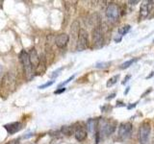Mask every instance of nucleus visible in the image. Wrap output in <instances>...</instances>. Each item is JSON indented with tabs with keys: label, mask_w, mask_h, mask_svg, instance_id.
Masks as SVG:
<instances>
[{
	"label": "nucleus",
	"mask_w": 154,
	"mask_h": 144,
	"mask_svg": "<svg viewBox=\"0 0 154 144\" xmlns=\"http://www.w3.org/2000/svg\"><path fill=\"white\" fill-rule=\"evenodd\" d=\"M130 78H131V75H126V76H125V78H124L123 81H122V85H125V84H126Z\"/></svg>",
	"instance_id": "25"
},
{
	"label": "nucleus",
	"mask_w": 154,
	"mask_h": 144,
	"mask_svg": "<svg viewBox=\"0 0 154 144\" xmlns=\"http://www.w3.org/2000/svg\"><path fill=\"white\" fill-rule=\"evenodd\" d=\"M153 3V1H144L141 4V7H140V18L144 19L149 16V14L152 11L154 6Z\"/></svg>",
	"instance_id": "7"
},
{
	"label": "nucleus",
	"mask_w": 154,
	"mask_h": 144,
	"mask_svg": "<svg viewBox=\"0 0 154 144\" xmlns=\"http://www.w3.org/2000/svg\"><path fill=\"white\" fill-rule=\"evenodd\" d=\"M120 14L119 7L117 4H110L106 8V16L110 21H117Z\"/></svg>",
	"instance_id": "6"
},
{
	"label": "nucleus",
	"mask_w": 154,
	"mask_h": 144,
	"mask_svg": "<svg viewBox=\"0 0 154 144\" xmlns=\"http://www.w3.org/2000/svg\"><path fill=\"white\" fill-rule=\"evenodd\" d=\"M115 96H116V93H112V94H110L106 99H107V100H110V99H112V98H115Z\"/></svg>",
	"instance_id": "27"
},
{
	"label": "nucleus",
	"mask_w": 154,
	"mask_h": 144,
	"mask_svg": "<svg viewBox=\"0 0 154 144\" xmlns=\"http://www.w3.org/2000/svg\"><path fill=\"white\" fill-rule=\"evenodd\" d=\"M117 104H118L117 106H122V107H124V106H125L122 102H119H119H118Z\"/></svg>",
	"instance_id": "30"
},
{
	"label": "nucleus",
	"mask_w": 154,
	"mask_h": 144,
	"mask_svg": "<svg viewBox=\"0 0 154 144\" xmlns=\"http://www.w3.org/2000/svg\"><path fill=\"white\" fill-rule=\"evenodd\" d=\"M89 47V33L85 29H81L78 40L76 42V50L77 51H84Z\"/></svg>",
	"instance_id": "4"
},
{
	"label": "nucleus",
	"mask_w": 154,
	"mask_h": 144,
	"mask_svg": "<svg viewBox=\"0 0 154 144\" xmlns=\"http://www.w3.org/2000/svg\"><path fill=\"white\" fill-rule=\"evenodd\" d=\"M151 132V126L148 122H143L139 128V141L140 144H146L149 134Z\"/></svg>",
	"instance_id": "5"
},
{
	"label": "nucleus",
	"mask_w": 154,
	"mask_h": 144,
	"mask_svg": "<svg viewBox=\"0 0 154 144\" xmlns=\"http://www.w3.org/2000/svg\"><path fill=\"white\" fill-rule=\"evenodd\" d=\"M139 59H136V58H133V59H130V60H128V61H126L125 62H123V64H120V66H119V68L122 69V70H123V69H126V68H128L129 66H131V64H133L135 62H137Z\"/></svg>",
	"instance_id": "16"
},
{
	"label": "nucleus",
	"mask_w": 154,
	"mask_h": 144,
	"mask_svg": "<svg viewBox=\"0 0 154 144\" xmlns=\"http://www.w3.org/2000/svg\"><path fill=\"white\" fill-rule=\"evenodd\" d=\"M97 127H98V120L96 119H89L88 122H87V129L91 134H94V132L97 131Z\"/></svg>",
	"instance_id": "14"
},
{
	"label": "nucleus",
	"mask_w": 154,
	"mask_h": 144,
	"mask_svg": "<svg viewBox=\"0 0 154 144\" xmlns=\"http://www.w3.org/2000/svg\"><path fill=\"white\" fill-rule=\"evenodd\" d=\"M138 103H139V102H138V101H137V102H135V103H132L131 105H128V106H127V109H128V110H131V109L135 108V107H136V106L138 105Z\"/></svg>",
	"instance_id": "24"
},
{
	"label": "nucleus",
	"mask_w": 154,
	"mask_h": 144,
	"mask_svg": "<svg viewBox=\"0 0 154 144\" xmlns=\"http://www.w3.org/2000/svg\"><path fill=\"white\" fill-rule=\"evenodd\" d=\"M53 84H54V81H49V82H47V83H45V84H43V85L40 86H38V88H40V89H43V88H48V86H52Z\"/></svg>",
	"instance_id": "19"
},
{
	"label": "nucleus",
	"mask_w": 154,
	"mask_h": 144,
	"mask_svg": "<svg viewBox=\"0 0 154 144\" xmlns=\"http://www.w3.org/2000/svg\"><path fill=\"white\" fill-rule=\"evenodd\" d=\"M75 130H74V136L76 138V140L78 141H84L87 138V136H88V133H87V130L84 126L82 125H77V126H74Z\"/></svg>",
	"instance_id": "9"
},
{
	"label": "nucleus",
	"mask_w": 154,
	"mask_h": 144,
	"mask_svg": "<svg viewBox=\"0 0 154 144\" xmlns=\"http://www.w3.org/2000/svg\"><path fill=\"white\" fill-rule=\"evenodd\" d=\"M152 76H154V72H151V74H149L147 77H146V79H149V78H151Z\"/></svg>",
	"instance_id": "31"
},
{
	"label": "nucleus",
	"mask_w": 154,
	"mask_h": 144,
	"mask_svg": "<svg viewBox=\"0 0 154 144\" xmlns=\"http://www.w3.org/2000/svg\"><path fill=\"white\" fill-rule=\"evenodd\" d=\"M128 3H130V4L134 5V4H137V3H139V1H138V0H136V1H129Z\"/></svg>",
	"instance_id": "29"
},
{
	"label": "nucleus",
	"mask_w": 154,
	"mask_h": 144,
	"mask_svg": "<svg viewBox=\"0 0 154 144\" xmlns=\"http://www.w3.org/2000/svg\"><path fill=\"white\" fill-rule=\"evenodd\" d=\"M28 54H29V58H30L31 64L34 67V70H35L38 67V64H40V62H41V57L38 55V53H37L35 48H31V49L29 50Z\"/></svg>",
	"instance_id": "13"
},
{
	"label": "nucleus",
	"mask_w": 154,
	"mask_h": 144,
	"mask_svg": "<svg viewBox=\"0 0 154 144\" xmlns=\"http://www.w3.org/2000/svg\"><path fill=\"white\" fill-rule=\"evenodd\" d=\"M119 75H115L113 77H111V78L107 81V88H111V86H113L114 85L117 84V82L119 81Z\"/></svg>",
	"instance_id": "17"
},
{
	"label": "nucleus",
	"mask_w": 154,
	"mask_h": 144,
	"mask_svg": "<svg viewBox=\"0 0 154 144\" xmlns=\"http://www.w3.org/2000/svg\"><path fill=\"white\" fill-rule=\"evenodd\" d=\"M80 30H81V29H80L79 21L78 20L73 21V23L71 24V27H70V38H71V40L73 42H77Z\"/></svg>",
	"instance_id": "12"
},
{
	"label": "nucleus",
	"mask_w": 154,
	"mask_h": 144,
	"mask_svg": "<svg viewBox=\"0 0 154 144\" xmlns=\"http://www.w3.org/2000/svg\"><path fill=\"white\" fill-rule=\"evenodd\" d=\"M153 43H154V40H153Z\"/></svg>",
	"instance_id": "32"
},
{
	"label": "nucleus",
	"mask_w": 154,
	"mask_h": 144,
	"mask_svg": "<svg viewBox=\"0 0 154 144\" xmlns=\"http://www.w3.org/2000/svg\"><path fill=\"white\" fill-rule=\"evenodd\" d=\"M3 72H4V68L2 65H0V79L3 77Z\"/></svg>",
	"instance_id": "26"
},
{
	"label": "nucleus",
	"mask_w": 154,
	"mask_h": 144,
	"mask_svg": "<svg viewBox=\"0 0 154 144\" xmlns=\"http://www.w3.org/2000/svg\"><path fill=\"white\" fill-rule=\"evenodd\" d=\"M132 133V124L130 122H123L119 127V136L122 138H127Z\"/></svg>",
	"instance_id": "8"
},
{
	"label": "nucleus",
	"mask_w": 154,
	"mask_h": 144,
	"mask_svg": "<svg viewBox=\"0 0 154 144\" xmlns=\"http://www.w3.org/2000/svg\"><path fill=\"white\" fill-rule=\"evenodd\" d=\"M131 30V26L128 25V24H126V25H123L122 27H120L119 29V36H124L126 35V34Z\"/></svg>",
	"instance_id": "18"
},
{
	"label": "nucleus",
	"mask_w": 154,
	"mask_h": 144,
	"mask_svg": "<svg viewBox=\"0 0 154 144\" xmlns=\"http://www.w3.org/2000/svg\"><path fill=\"white\" fill-rule=\"evenodd\" d=\"M19 60H20V62L24 70V74H25L26 78L28 80H31L34 77V71L35 70H34V67L31 64L28 52H26L25 50H22L20 52V54H19Z\"/></svg>",
	"instance_id": "2"
},
{
	"label": "nucleus",
	"mask_w": 154,
	"mask_h": 144,
	"mask_svg": "<svg viewBox=\"0 0 154 144\" xmlns=\"http://www.w3.org/2000/svg\"><path fill=\"white\" fill-rule=\"evenodd\" d=\"M23 127V124L21 122H13L10 124H6L4 126L5 130L7 131L9 134H14L17 132H19Z\"/></svg>",
	"instance_id": "11"
},
{
	"label": "nucleus",
	"mask_w": 154,
	"mask_h": 144,
	"mask_svg": "<svg viewBox=\"0 0 154 144\" xmlns=\"http://www.w3.org/2000/svg\"><path fill=\"white\" fill-rule=\"evenodd\" d=\"M69 41V36L66 33L59 34L55 38V44L58 48H65Z\"/></svg>",
	"instance_id": "10"
},
{
	"label": "nucleus",
	"mask_w": 154,
	"mask_h": 144,
	"mask_svg": "<svg viewBox=\"0 0 154 144\" xmlns=\"http://www.w3.org/2000/svg\"><path fill=\"white\" fill-rule=\"evenodd\" d=\"M93 43L95 48H101L104 44V32L100 25H96L93 30Z\"/></svg>",
	"instance_id": "3"
},
{
	"label": "nucleus",
	"mask_w": 154,
	"mask_h": 144,
	"mask_svg": "<svg viewBox=\"0 0 154 144\" xmlns=\"http://www.w3.org/2000/svg\"><path fill=\"white\" fill-rule=\"evenodd\" d=\"M117 128V122L113 121V120H106V119H101L98 121V127L97 131L100 137L101 136H110Z\"/></svg>",
	"instance_id": "1"
},
{
	"label": "nucleus",
	"mask_w": 154,
	"mask_h": 144,
	"mask_svg": "<svg viewBox=\"0 0 154 144\" xmlns=\"http://www.w3.org/2000/svg\"><path fill=\"white\" fill-rule=\"evenodd\" d=\"M63 68H64V67H60V68H58L56 71H54V72H53V74L51 75V77H52V78H56V77L58 76V75H59L60 74V72L63 70Z\"/></svg>",
	"instance_id": "22"
},
{
	"label": "nucleus",
	"mask_w": 154,
	"mask_h": 144,
	"mask_svg": "<svg viewBox=\"0 0 154 144\" xmlns=\"http://www.w3.org/2000/svg\"><path fill=\"white\" fill-rule=\"evenodd\" d=\"M110 64L111 62H99V64H97L95 66L97 67V68H104V67H108Z\"/></svg>",
	"instance_id": "21"
},
{
	"label": "nucleus",
	"mask_w": 154,
	"mask_h": 144,
	"mask_svg": "<svg viewBox=\"0 0 154 144\" xmlns=\"http://www.w3.org/2000/svg\"><path fill=\"white\" fill-rule=\"evenodd\" d=\"M74 130H75L74 126H63L61 129V133L63 134H65V136H69L74 134Z\"/></svg>",
	"instance_id": "15"
},
{
	"label": "nucleus",
	"mask_w": 154,
	"mask_h": 144,
	"mask_svg": "<svg viewBox=\"0 0 154 144\" xmlns=\"http://www.w3.org/2000/svg\"><path fill=\"white\" fill-rule=\"evenodd\" d=\"M129 90H130V86H127L126 89H125V91H124V94H127Z\"/></svg>",
	"instance_id": "28"
},
{
	"label": "nucleus",
	"mask_w": 154,
	"mask_h": 144,
	"mask_svg": "<svg viewBox=\"0 0 154 144\" xmlns=\"http://www.w3.org/2000/svg\"><path fill=\"white\" fill-rule=\"evenodd\" d=\"M65 91H66V88H59V89L55 90V91H54V93H55V94H61V93H63V92H65Z\"/></svg>",
	"instance_id": "23"
},
{
	"label": "nucleus",
	"mask_w": 154,
	"mask_h": 144,
	"mask_svg": "<svg viewBox=\"0 0 154 144\" xmlns=\"http://www.w3.org/2000/svg\"><path fill=\"white\" fill-rule=\"evenodd\" d=\"M74 77H75V75H72L71 77H69V79H67V80H66L65 82H63V83L62 84H60L59 85V88H62V86H64L65 85H66V84H69V82L70 81H72V80H73L74 79Z\"/></svg>",
	"instance_id": "20"
}]
</instances>
